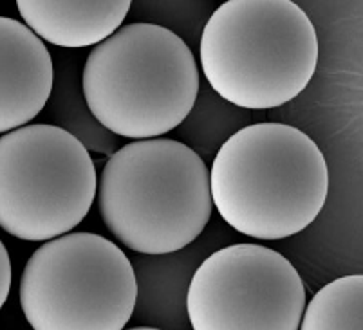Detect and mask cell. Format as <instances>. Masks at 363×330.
<instances>
[{"label":"cell","mask_w":363,"mask_h":330,"mask_svg":"<svg viewBox=\"0 0 363 330\" xmlns=\"http://www.w3.org/2000/svg\"><path fill=\"white\" fill-rule=\"evenodd\" d=\"M208 171L213 207L228 226L257 240L298 235L328 200L325 155L291 125L239 128L220 144Z\"/></svg>","instance_id":"obj_1"},{"label":"cell","mask_w":363,"mask_h":330,"mask_svg":"<svg viewBox=\"0 0 363 330\" xmlns=\"http://www.w3.org/2000/svg\"><path fill=\"white\" fill-rule=\"evenodd\" d=\"M52 85L55 64L44 42L22 22L0 16V134L35 120Z\"/></svg>","instance_id":"obj_8"},{"label":"cell","mask_w":363,"mask_h":330,"mask_svg":"<svg viewBox=\"0 0 363 330\" xmlns=\"http://www.w3.org/2000/svg\"><path fill=\"white\" fill-rule=\"evenodd\" d=\"M49 100H51V115L58 121L56 127H60L74 140L80 141L89 154L98 152V154L112 155L116 152L114 150L118 148L116 135L111 134L94 120V115L85 103L80 85L74 76L65 71V67L62 69L58 80L55 78Z\"/></svg>","instance_id":"obj_11"},{"label":"cell","mask_w":363,"mask_h":330,"mask_svg":"<svg viewBox=\"0 0 363 330\" xmlns=\"http://www.w3.org/2000/svg\"><path fill=\"white\" fill-rule=\"evenodd\" d=\"M98 210L118 242L141 255H170L199 239L212 219L210 171L176 140H141L104 164Z\"/></svg>","instance_id":"obj_3"},{"label":"cell","mask_w":363,"mask_h":330,"mask_svg":"<svg viewBox=\"0 0 363 330\" xmlns=\"http://www.w3.org/2000/svg\"><path fill=\"white\" fill-rule=\"evenodd\" d=\"M130 0H18L26 28L56 47H96L123 25Z\"/></svg>","instance_id":"obj_9"},{"label":"cell","mask_w":363,"mask_h":330,"mask_svg":"<svg viewBox=\"0 0 363 330\" xmlns=\"http://www.w3.org/2000/svg\"><path fill=\"white\" fill-rule=\"evenodd\" d=\"M306 285L279 251L233 244L203 260L186 290L194 330H298Z\"/></svg>","instance_id":"obj_7"},{"label":"cell","mask_w":363,"mask_h":330,"mask_svg":"<svg viewBox=\"0 0 363 330\" xmlns=\"http://www.w3.org/2000/svg\"><path fill=\"white\" fill-rule=\"evenodd\" d=\"M201 69L220 100L267 110L295 100L318 65V35L291 0H228L204 24Z\"/></svg>","instance_id":"obj_2"},{"label":"cell","mask_w":363,"mask_h":330,"mask_svg":"<svg viewBox=\"0 0 363 330\" xmlns=\"http://www.w3.org/2000/svg\"><path fill=\"white\" fill-rule=\"evenodd\" d=\"M138 278L120 246L96 233L42 244L21 278V307L33 330H123Z\"/></svg>","instance_id":"obj_5"},{"label":"cell","mask_w":363,"mask_h":330,"mask_svg":"<svg viewBox=\"0 0 363 330\" xmlns=\"http://www.w3.org/2000/svg\"><path fill=\"white\" fill-rule=\"evenodd\" d=\"M298 330H363V276L323 285L303 309Z\"/></svg>","instance_id":"obj_10"},{"label":"cell","mask_w":363,"mask_h":330,"mask_svg":"<svg viewBox=\"0 0 363 330\" xmlns=\"http://www.w3.org/2000/svg\"><path fill=\"white\" fill-rule=\"evenodd\" d=\"M127 330H163V329H156V326H134V329H127Z\"/></svg>","instance_id":"obj_13"},{"label":"cell","mask_w":363,"mask_h":330,"mask_svg":"<svg viewBox=\"0 0 363 330\" xmlns=\"http://www.w3.org/2000/svg\"><path fill=\"white\" fill-rule=\"evenodd\" d=\"M11 282H13V269H11V258L6 249L4 242L0 240V309L8 302L9 292H11Z\"/></svg>","instance_id":"obj_12"},{"label":"cell","mask_w":363,"mask_h":330,"mask_svg":"<svg viewBox=\"0 0 363 330\" xmlns=\"http://www.w3.org/2000/svg\"><path fill=\"white\" fill-rule=\"evenodd\" d=\"M96 164L60 127L26 125L0 137V227L28 242L71 233L96 199Z\"/></svg>","instance_id":"obj_6"},{"label":"cell","mask_w":363,"mask_h":330,"mask_svg":"<svg viewBox=\"0 0 363 330\" xmlns=\"http://www.w3.org/2000/svg\"><path fill=\"white\" fill-rule=\"evenodd\" d=\"M199 87L186 42L148 22L121 25L92 47L82 71V94L94 120L132 141L156 140L183 125Z\"/></svg>","instance_id":"obj_4"}]
</instances>
